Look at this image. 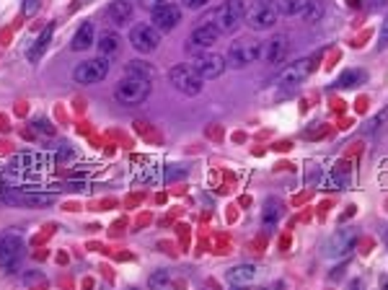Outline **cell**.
I'll return each mask as SVG.
<instances>
[{
    "label": "cell",
    "mask_w": 388,
    "mask_h": 290,
    "mask_svg": "<svg viewBox=\"0 0 388 290\" xmlns=\"http://www.w3.org/2000/svg\"><path fill=\"white\" fill-rule=\"evenodd\" d=\"M148 96H151V81H148V78H140V75H125V78L114 86V99L125 106L143 104Z\"/></svg>",
    "instance_id": "obj_1"
},
{
    "label": "cell",
    "mask_w": 388,
    "mask_h": 290,
    "mask_svg": "<svg viewBox=\"0 0 388 290\" xmlns=\"http://www.w3.org/2000/svg\"><path fill=\"white\" fill-rule=\"evenodd\" d=\"M282 16L277 8V0H256L251 8L246 11V24L251 26L254 32H270L272 26L277 24V18Z\"/></svg>",
    "instance_id": "obj_2"
},
{
    "label": "cell",
    "mask_w": 388,
    "mask_h": 290,
    "mask_svg": "<svg viewBox=\"0 0 388 290\" xmlns=\"http://www.w3.org/2000/svg\"><path fill=\"white\" fill-rule=\"evenodd\" d=\"M244 18H246L244 0H223L213 13V24L220 34H230V32H236L238 24H241Z\"/></svg>",
    "instance_id": "obj_3"
},
{
    "label": "cell",
    "mask_w": 388,
    "mask_h": 290,
    "mask_svg": "<svg viewBox=\"0 0 388 290\" xmlns=\"http://www.w3.org/2000/svg\"><path fill=\"white\" fill-rule=\"evenodd\" d=\"M262 57V42L251 39V37H241L230 44L228 55H225V65L230 68H249Z\"/></svg>",
    "instance_id": "obj_4"
},
{
    "label": "cell",
    "mask_w": 388,
    "mask_h": 290,
    "mask_svg": "<svg viewBox=\"0 0 388 290\" xmlns=\"http://www.w3.org/2000/svg\"><path fill=\"white\" fill-rule=\"evenodd\" d=\"M168 81H171V86L176 91H182L184 96H197L199 91H202V83H205L192 65H176V68H171L168 70Z\"/></svg>",
    "instance_id": "obj_5"
},
{
    "label": "cell",
    "mask_w": 388,
    "mask_h": 290,
    "mask_svg": "<svg viewBox=\"0 0 388 290\" xmlns=\"http://www.w3.org/2000/svg\"><path fill=\"white\" fill-rule=\"evenodd\" d=\"M24 239L18 234L3 236V241H0V270L16 272L21 262H24Z\"/></svg>",
    "instance_id": "obj_6"
},
{
    "label": "cell",
    "mask_w": 388,
    "mask_h": 290,
    "mask_svg": "<svg viewBox=\"0 0 388 290\" xmlns=\"http://www.w3.org/2000/svg\"><path fill=\"white\" fill-rule=\"evenodd\" d=\"M109 72V60L106 57H94V60H86L80 63L75 70H73V78L80 86H94V83H101Z\"/></svg>",
    "instance_id": "obj_7"
},
{
    "label": "cell",
    "mask_w": 388,
    "mask_h": 290,
    "mask_svg": "<svg viewBox=\"0 0 388 290\" xmlns=\"http://www.w3.org/2000/svg\"><path fill=\"white\" fill-rule=\"evenodd\" d=\"M189 49H197V47H189ZM192 68L199 72L202 81H213L218 75H223L225 70V57L220 55H213V52H194V60H192Z\"/></svg>",
    "instance_id": "obj_8"
},
{
    "label": "cell",
    "mask_w": 388,
    "mask_h": 290,
    "mask_svg": "<svg viewBox=\"0 0 388 290\" xmlns=\"http://www.w3.org/2000/svg\"><path fill=\"white\" fill-rule=\"evenodd\" d=\"M130 42H132V47H135L137 52L148 55V52H156V49H158L161 32L156 29V26H151V24L132 26V32H130Z\"/></svg>",
    "instance_id": "obj_9"
},
{
    "label": "cell",
    "mask_w": 388,
    "mask_h": 290,
    "mask_svg": "<svg viewBox=\"0 0 388 290\" xmlns=\"http://www.w3.org/2000/svg\"><path fill=\"white\" fill-rule=\"evenodd\" d=\"M311 70H313V60L303 57V60H298L295 65H290V68L282 70L277 86H282V89H298V86L311 75Z\"/></svg>",
    "instance_id": "obj_10"
},
{
    "label": "cell",
    "mask_w": 388,
    "mask_h": 290,
    "mask_svg": "<svg viewBox=\"0 0 388 290\" xmlns=\"http://www.w3.org/2000/svg\"><path fill=\"white\" fill-rule=\"evenodd\" d=\"M182 24V8L174 3H163L158 8H153V26L158 32H174Z\"/></svg>",
    "instance_id": "obj_11"
},
{
    "label": "cell",
    "mask_w": 388,
    "mask_h": 290,
    "mask_svg": "<svg viewBox=\"0 0 388 290\" xmlns=\"http://www.w3.org/2000/svg\"><path fill=\"white\" fill-rule=\"evenodd\" d=\"M355 239H357L355 228H339V231H334V234L329 236V241H326V257H344V254L352 249Z\"/></svg>",
    "instance_id": "obj_12"
},
{
    "label": "cell",
    "mask_w": 388,
    "mask_h": 290,
    "mask_svg": "<svg viewBox=\"0 0 388 290\" xmlns=\"http://www.w3.org/2000/svg\"><path fill=\"white\" fill-rule=\"evenodd\" d=\"M3 202H11V205H52L55 202V194L49 192H3L0 194Z\"/></svg>",
    "instance_id": "obj_13"
},
{
    "label": "cell",
    "mask_w": 388,
    "mask_h": 290,
    "mask_svg": "<svg viewBox=\"0 0 388 290\" xmlns=\"http://www.w3.org/2000/svg\"><path fill=\"white\" fill-rule=\"evenodd\" d=\"M287 55V37L285 34H277V37H272L262 44V57L267 60L270 65H280L285 60Z\"/></svg>",
    "instance_id": "obj_14"
},
{
    "label": "cell",
    "mask_w": 388,
    "mask_h": 290,
    "mask_svg": "<svg viewBox=\"0 0 388 290\" xmlns=\"http://www.w3.org/2000/svg\"><path fill=\"white\" fill-rule=\"evenodd\" d=\"M106 16H109V24L125 26L135 16V6H132V0H114L109 8H106Z\"/></svg>",
    "instance_id": "obj_15"
},
{
    "label": "cell",
    "mask_w": 388,
    "mask_h": 290,
    "mask_svg": "<svg viewBox=\"0 0 388 290\" xmlns=\"http://www.w3.org/2000/svg\"><path fill=\"white\" fill-rule=\"evenodd\" d=\"M256 275H259V270L254 265H236L225 272V280H228L230 285H236V288H246V285H251V282L256 280Z\"/></svg>",
    "instance_id": "obj_16"
},
{
    "label": "cell",
    "mask_w": 388,
    "mask_h": 290,
    "mask_svg": "<svg viewBox=\"0 0 388 290\" xmlns=\"http://www.w3.org/2000/svg\"><path fill=\"white\" fill-rule=\"evenodd\" d=\"M220 39V32L215 29V24H202L197 26L194 32H192V44L189 47H197V49H207V47H213L215 42Z\"/></svg>",
    "instance_id": "obj_17"
},
{
    "label": "cell",
    "mask_w": 388,
    "mask_h": 290,
    "mask_svg": "<svg viewBox=\"0 0 388 290\" xmlns=\"http://www.w3.org/2000/svg\"><path fill=\"white\" fill-rule=\"evenodd\" d=\"M96 47H99V57H117L119 49H122V39H119L117 32H111V29H106V32L99 37V42H96Z\"/></svg>",
    "instance_id": "obj_18"
},
{
    "label": "cell",
    "mask_w": 388,
    "mask_h": 290,
    "mask_svg": "<svg viewBox=\"0 0 388 290\" xmlns=\"http://www.w3.org/2000/svg\"><path fill=\"white\" fill-rule=\"evenodd\" d=\"M94 39H96V29L91 21H86V24H80V29L75 32V37H73L70 49L73 52H86V49H91Z\"/></svg>",
    "instance_id": "obj_19"
},
{
    "label": "cell",
    "mask_w": 388,
    "mask_h": 290,
    "mask_svg": "<svg viewBox=\"0 0 388 290\" xmlns=\"http://www.w3.org/2000/svg\"><path fill=\"white\" fill-rule=\"evenodd\" d=\"M52 34H55V24H49L44 32L34 39V44L29 47V63H39L42 57H44V52H47L49 42H52Z\"/></svg>",
    "instance_id": "obj_20"
},
{
    "label": "cell",
    "mask_w": 388,
    "mask_h": 290,
    "mask_svg": "<svg viewBox=\"0 0 388 290\" xmlns=\"http://www.w3.org/2000/svg\"><path fill=\"white\" fill-rule=\"evenodd\" d=\"M280 218H282V202L275 200V197H270V200L264 202L262 208V223L267 231H272V228H277Z\"/></svg>",
    "instance_id": "obj_21"
},
{
    "label": "cell",
    "mask_w": 388,
    "mask_h": 290,
    "mask_svg": "<svg viewBox=\"0 0 388 290\" xmlns=\"http://www.w3.org/2000/svg\"><path fill=\"white\" fill-rule=\"evenodd\" d=\"M365 81H368V70L349 68V70H344L339 78H337V86H339V89H357V86H363Z\"/></svg>",
    "instance_id": "obj_22"
},
{
    "label": "cell",
    "mask_w": 388,
    "mask_h": 290,
    "mask_svg": "<svg viewBox=\"0 0 388 290\" xmlns=\"http://www.w3.org/2000/svg\"><path fill=\"white\" fill-rule=\"evenodd\" d=\"M313 0H277V8L282 16H303Z\"/></svg>",
    "instance_id": "obj_23"
},
{
    "label": "cell",
    "mask_w": 388,
    "mask_h": 290,
    "mask_svg": "<svg viewBox=\"0 0 388 290\" xmlns=\"http://www.w3.org/2000/svg\"><path fill=\"white\" fill-rule=\"evenodd\" d=\"M148 285H151V290H174V275H171V270H158V272L151 275Z\"/></svg>",
    "instance_id": "obj_24"
},
{
    "label": "cell",
    "mask_w": 388,
    "mask_h": 290,
    "mask_svg": "<svg viewBox=\"0 0 388 290\" xmlns=\"http://www.w3.org/2000/svg\"><path fill=\"white\" fill-rule=\"evenodd\" d=\"M127 75H140V78H148V81H153L156 70H153V65L143 63V60H132V63L127 65Z\"/></svg>",
    "instance_id": "obj_25"
},
{
    "label": "cell",
    "mask_w": 388,
    "mask_h": 290,
    "mask_svg": "<svg viewBox=\"0 0 388 290\" xmlns=\"http://www.w3.org/2000/svg\"><path fill=\"white\" fill-rule=\"evenodd\" d=\"M321 13H324V6H321V0H313V3L308 6V11L303 13V18H306L308 24H313V21H318V18H321Z\"/></svg>",
    "instance_id": "obj_26"
},
{
    "label": "cell",
    "mask_w": 388,
    "mask_h": 290,
    "mask_svg": "<svg viewBox=\"0 0 388 290\" xmlns=\"http://www.w3.org/2000/svg\"><path fill=\"white\" fill-rule=\"evenodd\" d=\"M334 182L339 184V189H347V187H349V171H347V166H339V169L334 171Z\"/></svg>",
    "instance_id": "obj_27"
},
{
    "label": "cell",
    "mask_w": 388,
    "mask_h": 290,
    "mask_svg": "<svg viewBox=\"0 0 388 290\" xmlns=\"http://www.w3.org/2000/svg\"><path fill=\"white\" fill-rule=\"evenodd\" d=\"M189 174V169L187 166H182V163H176V166H168L166 169V179L171 182V179H184Z\"/></svg>",
    "instance_id": "obj_28"
},
{
    "label": "cell",
    "mask_w": 388,
    "mask_h": 290,
    "mask_svg": "<svg viewBox=\"0 0 388 290\" xmlns=\"http://www.w3.org/2000/svg\"><path fill=\"white\" fill-rule=\"evenodd\" d=\"M182 6L189 11H199L205 8V6H210V0H182Z\"/></svg>",
    "instance_id": "obj_29"
},
{
    "label": "cell",
    "mask_w": 388,
    "mask_h": 290,
    "mask_svg": "<svg viewBox=\"0 0 388 290\" xmlns=\"http://www.w3.org/2000/svg\"><path fill=\"white\" fill-rule=\"evenodd\" d=\"M42 6V0H24V13L26 16H34L37 11H39Z\"/></svg>",
    "instance_id": "obj_30"
},
{
    "label": "cell",
    "mask_w": 388,
    "mask_h": 290,
    "mask_svg": "<svg viewBox=\"0 0 388 290\" xmlns=\"http://www.w3.org/2000/svg\"><path fill=\"white\" fill-rule=\"evenodd\" d=\"M380 47H388V13L380 24Z\"/></svg>",
    "instance_id": "obj_31"
},
{
    "label": "cell",
    "mask_w": 388,
    "mask_h": 290,
    "mask_svg": "<svg viewBox=\"0 0 388 290\" xmlns=\"http://www.w3.org/2000/svg\"><path fill=\"white\" fill-rule=\"evenodd\" d=\"M145 3V8H158V6H163V3H168V0H143Z\"/></svg>",
    "instance_id": "obj_32"
},
{
    "label": "cell",
    "mask_w": 388,
    "mask_h": 290,
    "mask_svg": "<svg viewBox=\"0 0 388 290\" xmlns=\"http://www.w3.org/2000/svg\"><path fill=\"white\" fill-rule=\"evenodd\" d=\"M380 290H388V275H383V277H380Z\"/></svg>",
    "instance_id": "obj_33"
},
{
    "label": "cell",
    "mask_w": 388,
    "mask_h": 290,
    "mask_svg": "<svg viewBox=\"0 0 388 290\" xmlns=\"http://www.w3.org/2000/svg\"><path fill=\"white\" fill-rule=\"evenodd\" d=\"M127 290H137V288H127Z\"/></svg>",
    "instance_id": "obj_34"
},
{
    "label": "cell",
    "mask_w": 388,
    "mask_h": 290,
    "mask_svg": "<svg viewBox=\"0 0 388 290\" xmlns=\"http://www.w3.org/2000/svg\"><path fill=\"white\" fill-rule=\"evenodd\" d=\"M236 290H244V288H236Z\"/></svg>",
    "instance_id": "obj_35"
}]
</instances>
